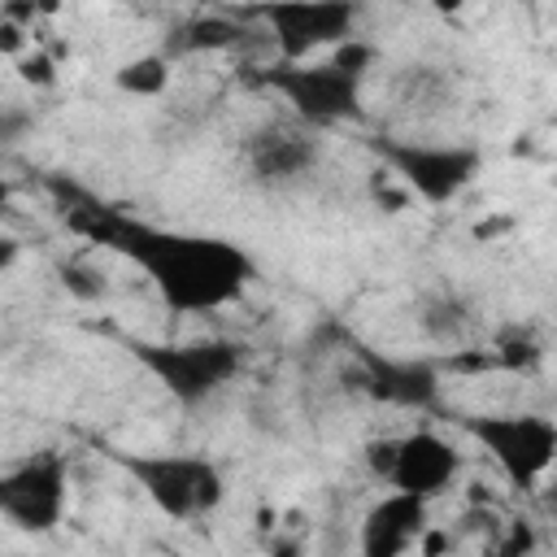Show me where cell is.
<instances>
[{
    "instance_id": "18",
    "label": "cell",
    "mask_w": 557,
    "mask_h": 557,
    "mask_svg": "<svg viewBox=\"0 0 557 557\" xmlns=\"http://www.w3.org/2000/svg\"><path fill=\"white\" fill-rule=\"evenodd\" d=\"M392 457H396V440H370V444H366V466H370V474L383 479V483H387V474H392Z\"/></svg>"
},
{
    "instance_id": "15",
    "label": "cell",
    "mask_w": 557,
    "mask_h": 557,
    "mask_svg": "<svg viewBox=\"0 0 557 557\" xmlns=\"http://www.w3.org/2000/svg\"><path fill=\"white\" fill-rule=\"evenodd\" d=\"M540 344L527 335V331H509L500 344H496V352H492V366H505V370H527V366H535L540 361Z\"/></svg>"
},
{
    "instance_id": "22",
    "label": "cell",
    "mask_w": 557,
    "mask_h": 557,
    "mask_svg": "<svg viewBox=\"0 0 557 557\" xmlns=\"http://www.w3.org/2000/svg\"><path fill=\"white\" fill-rule=\"evenodd\" d=\"M9 200H13V183H9V178H0V213L9 209Z\"/></svg>"
},
{
    "instance_id": "14",
    "label": "cell",
    "mask_w": 557,
    "mask_h": 557,
    "mask_svg": "<svg viewBox=\"0 0 557 557\" xmlns=\"http://www.w3.org/2000/svg\"><path fill=\"white\" fill-rule=\"evenodd\" d=\"M117 91L126 96H161L170 87V57L165 52H144V57H131L117 65L113 74Z\"/></svg>"
},
{
    "instance_id": "1",
    "label": "cell",
    "mask_w": 557,
    "mask_h": 557,
    "mask_svg": "<svg viewBox=\"0 0 557 557\" xmlns=\"http://www.w3.org/2000/svg\"><path fill=\"white\" fill-rule=\"evenodd\" d=\"M70 222L135 261L157 296L174 313H213L244 296L252 278V261L244 248L218 235H191V231H165L139 218H126L117 209H70Z\"/></svg>"
},
{
    "instance_id": "21",
    "label": "cell",
    "mask_w": 557,
    "mask_h": 557,
    "mask_svg": "<svg viewBox=\"0 0 557 557\" xmlns=\"http://www.w3.org/2000/svg\"><path fill=\"white\" fill-rule=\"evenodd\" d=\"M422 4H431L435 13H461L470 0H422Z\"/></svg>"
},
{
    "instance_id": "12",
    "label": "cell",
    "mask_w": 557,
    "mask_h": 557,
    "mask_svg": "<svg viewBox=\"0 0 557 557\" xmlns=\"http://www.w3.org/2000/svg\"><path fill=\"white\" fill-rule=\"evenodd\" d=\"M374 396L396 405H426L435 396V370L418 361H374Z\"/></svg>"
},
{
    "instance_id": "11",
    "label": "cell",
    "mask_w": 557,
    "mask_h": 557,
    "mask_svg": "<svg viewBox=\"0 0 557 557\" xmlns=\"http://www.w3.org/2000/svg\"><path fill=\"white\" fill-rule=\"evenodd\" d=\"M422 531H426V496H413V492L392 487L379 505H370V513L361 522V553L366 557L409 553Z\"/></svg>"
},
{
    "instance_id": "17",
    "label": "cell",
    "mask_w": 557,
    "mask_h": 557,
    "mask_svg": "<svg viewBox=\"0 0 557 557\" xmlns=\"http://www.w3.org/2000/svg\"><path fill=\"white\" fill-rule=\"evenodd\" d=\"M61 283H65L74 296H83V300H91V296H100V292H104V283H100L87 265H65V270H61Z\"/></svg>"
},
{
    "instance_id": "3",
    "label": "cell",
    "mask_w": 557,
    "mask_h": 557,
    "mask_svg": "<svg viewBox=\"0 0 557 557\" xmlns=\"http://www.w3.org/2000/svg\"><path fill=\"white\" fill-rule=\"evenodd\" d=\"M135 361L178 400V405H205L218 396L239 370L244 352L231 339H183V344H135Z\"/></svg>"
},
{
    "instance_id": "2",
    "label": "cell",
    "mask_w": 557,
    "mask_h": 557,
    "mask_svg": "<svg viewBox=\"0 0 557 557\" xmlns=\"http://www.w3.org/2000/svg\"><path fill=\"white\" fill-rule=\"evenodd\" d=\"M126 466V474L144 487V496L174 522H191L205 518L222 505L226 483L222 470L209 457H191V453H122L117 457Z\"/></svg>"
},
{
    "instance_id": "8",
    "label": "cell",
    "mask_w": 557,
    "mask_h": 557,
    "mask_svg": "<svg viewBox=\"0 0 557 557\" xmlns=\"http://www.w3.org/2000/svg\"><path fill=\"white\" fill-rule=\"evenodd\" d=\"M70 505V470L61 457L44 453L0 474V518H9L17 531H52L65 518Z\"/></svg>"
},
{
    "instance_id": "6",
    "label": "cell",
    "mask_w": 557,
    "mask_h": 557,
    "mask_svg": "<svg viewBox=\"0 0 557 557\" xmlns=\"http://www.w3.org/2000/svg\"><path fill=\"white\" fill-rule=\"evenodd\" d=\"M265 83L292 104V113L309 126L344 122L361 113V78L326 61H283L265 70Z\"/></svg>"
},
{
    "instance_id": "7",
    "label": "cell",
    "mask_w": 557,
    "mask_h": 557,
    "mask_svg": "<svg viewBox=\"0 0 557 557\" xmlns=\"http://www.w3.org/2000/svg\"><path fill=\"white\" fill-rule=\"evenodd\" d=\"M261 17L287 61H305L318 48H335L357 30V0H265Z\"/></svg>"
},
{
    "instance_id": "19",
    "label": "cell",
    "mask_w": 557,
    "mask_h": 557,
    "mask_svg": "<svg viewBox=\"0 0 557 557\" xmlns=\"http://www.w3.org/2000/svg\"><path fill=\"white\" fill-rule=\"evenodd\" d=\"M26 52V26L13 17H0V57H22Z\"/></svg>"
},
{
    "instance_id": "4",
    "label": "cell",
    "mask_w": 557,
    "mask_h": 557,
    "mask_svg": "<svg viewBox=\"0 0 557 557\" xmlns=\"http://www.w3.org/2000/svg\"><path fill=\"white\" fill-rule=\"evenodd\" d=\"M379 157L405 183V191L426 205L457 200L474 183L479 161H483L479 148L470 144H418V139H383Z\"/></svg>"
},
{
    "instance_id": "16",
    "label": "cell",
    "mask_w": 557,
    "mask_h": 557,
    "mask_svg": "<svg viewBox=\"0 0 557 557\" xmlns=\"http://www.w3.org/2000/svg\"><path fill=\"white\" fill-rule=\"evenodd\" d=\"M17 78H22L26 87H52V83L61 78L57 57H52V52H44V48L22 52V57H17Z\"/></svg>"
},
{
    "instance_id": "5",
    "label": "cell",
    "mask_w": 557,
    "mask_h": 557,
    "mask_svg": "<svg viewBox=\"0 0 557 557\" xmlns=\"http://www.w3.org/2000/svg\"><path fill=\"white\" fill-rule=\"evenodd\" d=\"M466 426L513 487H535L557 457V426L544 413H483Z\"/></svg>"
},
{
    "instance_id": "9",
    "label": "cell",
    "mask_w": 557,
    "mask_h": 557,
    "mask_svg": "<svg viewBox=\"0 0 557 557\" xmlns=\"http://www.w3.org/2000/svg\"><path fill=\"white\" fill-rule=\"evenodd\" d=\"M244 161L252 170L257 183L265 187H287L300 183L305 174H313L318 165V139L305 126H287V122H265L244 139Z\"/></svg>"
},
{
    "instance_id": "13",
    "label": "cell",
    "mask_w": 557,
    "mask_h": 557,
    "mask_svg": "<svg viewBox=\"0 0 557 557\" xmlns=\"http://www.w3.org/2000/svg\"><path fill=\"white\" fill-rule=\"evenodd\" d=\"M239 39H244L239 22L218 17V13H205V17H187L170 35V48L174 52H222V48H235Z\"/></svg>"
},
{
    "instance_id": "20",
    "label": "cell",
    "mask_w": 557,
    "mask_h": 557,
    "mask_svg": "<svg viewBox=\"0 0 557 557\" xmlns=\"http://www.w3.org/2000/svg\"><path fill=\"white\" fill-rule=\"evenodd\" d=\"M17 252H22V244H17L13 235H0V274H4V270H13Z\"/></svg>"
},
{
    "instance_id": "10",
    "label": "cell",
    "mask_w": 557,
    "mask_h": 557,
    "mask_svg": "<svg viewBox=\"0 0 557 557\" xmlns=\"http://www.w3.org/2000/svg\"><path fill=\"white\" fill-rule=\"evenodd\" d=\"M457 470H461V453L453 448V440H444L440 431H409V435L396 440V457H392L387 483L431 500L444 487H453Z\"/></svg>"
}]
</instances>
